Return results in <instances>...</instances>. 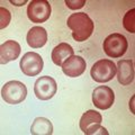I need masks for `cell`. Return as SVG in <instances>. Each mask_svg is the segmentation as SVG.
<instances>
[{
    "label": "cell",
    "instance_id": "4fadbf2b",
    "mask_svg": "<svg viewBox=\"0 0 135 135\" xmlns=\"http://www.w3.org/2000/svg\"><path fill=\"white\" fill-rule=\"evenodd\" d=\"M72 55H74V51L72 46L68 43H60L52 51V61L55 65L62 66L63 63Z\"/></svg>",
    "mask_w": 135,
    "mask_h": 135
},
{
    "label": "cell",
    "instance_id": "ffe728a7",
    "mask_svg": "<svg viewBox=\"0 0 135 135\" xmlns=\"http://www.w3.org/2000/svg\"><path fill=\"white\" fill-rule=\"evenodd\" d=\"M10 2L12 3V5H15V6H24L27 1L26 0H23V1H15V0H10Z\"/></svg>",
    "mask_w": 135,
    "mask_h": 135
},
{
    "label": "cell",
    "instance_id": "ba28073f",
    "mask_svg": "<svg viewBox=\"0 0 135 135\" xmlns=\"http://www.w3.org/2000/svg\"><path fill=\"white\" fill-rule=\"evenodd\" d=\"M115 101V94L107 86H99L92 92V103L99 109H108Z\"/></svg>",
    "mask_w": 135,
    "mask_h": 135
},
{
    "label": "cell",
    "instance_id": "7a4b0ae2",
    "mask_svg": "<svg viewBox=\"0 0 135 135\" xmlns=\"http://www.w3.org/2000/svg\"><path fill=\"white\" fill-rule=\"evenodd\" d=\"M27 96V88L26 86L20 82L12 80L5 83V86L1 89V97L7 104L17 105L20 104L26 99Z\"/></svg>",
    "mask_w": 135,
    "mask_h": 135
},
{
    "label": "cell",
    "instance_id": "8fae6325",
    "mask_svg": "<svg viewBox=\"0 0 135 135\" xmlns=\"http://www.w3.org/2000/svg\"><path fill=\"white\" fill-rule=\"evenodd\" d=\"M20 45L16 41L9 40L0 46V63L7 64L10 61H15L20 54Z\"/></svg>",
    "mask_w": 135,
    "mask_h": 135
},
{
    "label": "cell",
    "instance_id": "30bf717a",
    "mask_svg": "<svg viewBox=\"0 0 135 135\" xmlns=\"http://www.w3.org/2000/svg\"><path fill=\"white\" fill-rule=\"evenodd\" d=\"M117 80L123 86L131 84L134 80V64L132 60H120L116 65Z\"/></svg>",
    "mask_w": 135,
    "mask_h": 135
},
{
    "label": "cell",
    "instance_id": "ac0fdd59",
    "mask_svg": "<svg viewBox=\"0 0 135 135\" xmlns=\"http://www.w3.org/2000/svg\"><path fill=\"white\" fill-rule=\"evenodd\" d=\"M84 134H87V135H92V134H103V135L105 134V135H108V132H107V129L105 127H103L100 124H97L95 126H92V127H90Z\"/></svg>",
    "mask_w": 135,
    "mask_h": 135
},
{
    "label": "cell",
    "instance_id": "8992f818",
    "mask_svg": "<svg viewBox=\"0 0 135 135\" xmlns=\"http://www.w3.org/2000/svg\"><path fill=\"white\" fill-rule=\"evenodd\" d=\"M19 65L24 74L28 75V77H35V75L40 74L41 71L43 70L44 62L38 53L27 52L22 57Z\"/></svg>",
    "mask_w": 135,
    "mask_h": 135
},
{
    "label": "cell",
    "instance_id": "7c38bea8",
    "mask_svg": "<svg viewBox=\"0 0 135 135\" xmlns=\"http://www.w3.org/2000/svg\"><path fill=\"white\" fill-rule=\"evenodd\" d=\"M26 41L27 44L32 49H40L42 46H44L47 42V33L43 27L34 26L28 31Z\"/></svg>",
    "mask_w": 135,
    "mask_h": 135
},
{
    "label": "cell",
    "instance_id": "2e32d148",
    "mask_svg": "<svg viewBox=\"0 0 135 135\" xmlns=\"http://www.w3.org/2000/svg\"><path fill=\"white\" fill-rule=\"evenodd\" d=\"M123 26L127 32L135 33V9H131L125 14L123 18Z\"/></svg>",
    "mask_w": 135,
    "mask_h": 135
},
{
    "label": "cell",
    "instance_id": "52a82bcc",
    "mask_svg": "<svg viewBox=\"0 0 135 135\" xmlns=\"http://www.w3.org/2000/svg\"><path fill=\"white\" fill-rule=\"evenodd\" d=\"M57 84L52 77L44 75L36 80L34 84V94L40 100H49L56 94Z\"/></svg>",
    "mask_w": 135,
    "mask_h": 135
},
{
    "label": "cell",
    "instance_id": "9c48e42d",
    "mask_svg": "<svg viewBox=\"0 0 135 135\" xmlns=\"http://www.w3.org/2000/svg\"><path fill=\"white\" fill-rule=\"evenodd\" d=\"M86 66L87 63L84 59L78 55H72L62 64V71L68 77L77 78L86 71Z\"/></svg>",
    "mask_w": 135,
    "mask_h": 135
},
{
    "label": "cell",
    "instance_id": "d6986e66",
    "mask_svg": "<svg viewBox=\"0 0 135 135\" xmlns=\"http://www.w3.org/2000/svg\"><path fill=\"white\" fill-rule=\"evenodd\" d=\"M86 3V0H78V1H72V0H65V5L72 10L80 9Z\"/></svg>",
    "mask_w": 135,
    "mask_h": 135
},
{
    "label": "cell",
    "instance_id": "9a60e30c",
    "mask_svg": "<svg viewBox=\"0 0 135 135\" xmlns=\"http://www.w3.org/2000/svg\"><path fill=\"white\" fill-rule=\"evenodd\" d=\"M101 122H103V117L100 114L90 109V110H87L80 118V128L83 133H86L90 127L97 124H100Z\"/></svg>",
    "mask_w": 135,
    "mask_h": 135
},
{
    "label": "cell",
    "instance_id": "277c9868",
    "mask_svg": "<svg viewBox=\"0 0 135 135\" xmlns=\"http://www.w3.org/2000/svg\"><path fill=\"white\" fill-rule=\"evenodd\" d=\"M90 74L96 82H108L113 80L116 74V64L112 60H106V59L99 60L92 65Z\"/></svg>",
    "mask_w": 135,
    "mask_h": 135
},
{
    "label": "cell",
    "instance_id": "5b68a950",
    "mask_svg": "<svg viewBox=\"0 0 135 135\" xmlns=\"http://www.w3.org/2000/svg\"><path fill=\"white\" fill-rule=\"evenodd\" d=\"M27 16L32 23H45L51 16V5L46 0H33L27 7Z\"/></svg>",
    "mask_w": 135,
    "mask_h": 135
},
{
    "label": "cell",
    "instance_id": "e0dca14e",
    "mask_svg": "<svg viewBox=\"0 0 135 135\" xmlns=\"http://www.w3.org/2000/svg\"><path fill=\"white\" fill-rule=\"evenodd\" d=\"M0 28L3 29L5 27L8 26V24L10 23V18H11V16H10V12L8 9H6V8H3L1 7L0 8Z\"/></svg>",
    "mask_w": 135,
    "mask_h": 135
},
{
    "label": "cell",
    "instance_id": "6da1fadb",
    "mask_svg": "<svg viewBox=\"0 0 135 135\" xmlns=\"http://www.w3.org/2000/svg\"><path fill=\"white\" fill-rule=\"evenodd\" d=\"M66 25L72 31V37L77 42L88 40L94 32L95 25L86 12H75L69 16Z\"/></svg>",
    "mask_w": 135,
    "mask_h": 135
},
{
    "label": "cell",
    "instance_id": "5bb4252c",
    "mask_svg": "<svg viewBox=\"0 0 135 135\" xmlns=\"http://www.w3.org/2000/svg\"><path fill=\"white\" fill-rule=\"evenodd\" d=\"M31 133L33 135H51L53 133V125L47 118L37 117L32 124Z\"/></svg>",
    "mask_w": 135,
    "mask_h": 135
},
{
    "label": "cell",
    "instance_id": "3957f363",
    "mask_svg": "<svg viewBox=\"0 0 135 135\" xmlns=\"http://www.w3.org/2000/svg\"><path fill=\"white\" fill-rule=\"evenodd\" d=\"M103 47L105 53L107 54L109 57H120L122 55H124L127 51L128 43L127 40L124 35L118 33H114L108 35L104 41Z\"/></svg>",
    "mask_w": 135,
    "mask_h": 135
}]
</instances>
